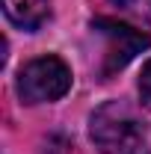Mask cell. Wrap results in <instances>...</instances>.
Masks as SVG:
<instances>
[{"mask_svg":"<svg viewBox=\"0 0 151 154\" xmlns=\"http://www.w3.org/2000/svg\"><path fill=\"white\" fill-rule=\"evenodd\" d=\"M3 12L15 27L33 33L51 18V3L48 0H3Z\"/></svg>","mask_w":151,"mask_h":154,"instance_id":"277c9868","label":"cell"},{"mask_svg":"<svg viewBox=\"0 0 151 154\" xmlns=\"http://www.w3.org/2000/svg\"><path fill=\"white\" fill-rule=\"evenodd\" d=\"M89 136L101 154H139L145 145V125L122 101H107L92 113Z\"/></svg>","mask_w":151,"mask_h":154,"instance_id":"6da1fadb","label":"cell"},{"mask_svg":"<svg viewBox=\"0 0 151 154\" xmlns=\"http://www.w3.org/2000/svg\"><path fill=\"white\" fill-rule=\"evenodd\" d=\"M139 101L142 107L151 110V59L142 65V74H139Z\"/></svg>","mask_w":151,"mask_h":154,"instance_id":"8992f818","label":"cell"},{"mask_svg":"<svg viewBox=\"0 0 151 154\" xmlns=\"http://www.w3.org/2000/svg\"><path fill=\"white\" fill-rule=\"evenodd\" d=\"M113 6H119L122 12H128L133 18H139L142 24L151 27V0H110Z\"/></svg>","mask_w":151,"mask_h":154,"instance_id":"5b68a950","label":"cell"},{"mask_svg":"<svg viewBox=\"0 0 151 154\" xmlns=\"http://www.w3.org/2000/svg\"><path fill=\"white\" fill-rule=\"evenodd\" d=\"M92 30L98 36H104V42H107V48H104V65H101V74L104 77L122 71L136 54H142L145 48H151V36L133 30L128 24L110 21V18H95Z\"/></svg>","mask_w":151,"mask_h":154,"instance_id":"3957f363","label":"cell"},{"mask_svg":"<svg viewBox=\"0 0 151 154\" xmlns=\"http://www.w3.org/2000/svg\"><path fill=\"white\" fill-rule=\"evenodd\" d=\"M71 89V68L59 57H36L18 71V95L24 104L59 101Z\"/></svg>","mask_w":151,"mask_h":154,"instance_id":"7a4b0ae2","label":"cell"}]
</instances>
